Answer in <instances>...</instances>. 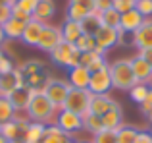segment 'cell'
I'll return each instance as SVG.
<instances>
[{
	"mask_svg": "<svg viewBox=\"0 0 152 143\" xmlns=\"http://www.w3.org/2000/svg\"><path fill=\"white\" fill-rule=\"evenodd\" d=\"M8 101L12 102L14 110H25L31 102V93H29L27 87H19V89H15L14 93L8 97Z\"/></svg>",
	"mask_w": 152,
	"mask_h": 143,
	"instance_id": "20",
	"label": "cell"
},
{
	"mask_svg": "<svg viewBox=\"0 0 152 143\" xmlns=\"http://www.w3.org/2000/svg\"><path fill=\"white\" fill-rule=\"evenodd\" d=\"M15 68H19L23 72V75H33V74H41L42 70H45V62L39 60V58H31V60H25L21 62L19 66H15Z\"/></svg>",
	"mask_w": 152,
	"mask_h": 143,
	"instance_id": "28",
	"label": "cell"
},
{
	"mask_svg": "<svg viewBox=\"0 0 152 143\" xmlns=\"http://www.w3.org/2000/svg\"><path fill=\"white\" fill-rule=\"evenodd\" d=\"M14 68H15V64H14V60H12V58L4 56L2 60H0V75H2V74H10Z\"/></svg>",
	"mask_w": 152,
	"mask_h": 143,
	"instance_id": "40",
	"label": "cell"
},
{
	"mask_svg": "<svg viewBox=\"0 0 152 143\" xmlns=\"http://www.w3.org/2000/svg\"><path fill=\"white\" fill-rule=\"evenodd\" d=\"M15 89H18V81H15V75L12 74V72L0 75V97L8 99Z\"/></svg>",
	"mask_w": 152,
	"mask_h": 143,
	"instance_id": "25",
	"label": "cell"
},
{
	"mask_svg": "<svg viewBox=\"0 0 152 143\" xmlns=\"http://www.w3.org/2000/svg\"><path fill=\"white\" fill-rule=\"evenodd\" d=\"M89 91L93 95H108L112 91V77H110V64L106 68L93 72L89 81Z\"/></svg>",
	"mask_w": 152,
	"mask_h": 143,
	"instance_id": "9",
	"label": "cell"
},
{
	"mask_svg": "<svg viewBox=\"0 0 152 143\" xmlns=\"http://www.w3.org/2000/svg\"><path fill=\"white\" fill-rule=\"evenodd\" d=\"M100 25H102V23H100V12H93V14H89L81 21L83 33H87V35H94Z\"/></svg>",
	"mask_w": 152,
	"mask_h": 143,
	"instance_id": "27",
	"label": "cell"
},
{
	"mask_svg": "<svg viewBox=\"0 0 152 143\" xmlns=\"http://www.w3.org/2000/svg\"><path fill=\"white\" fill-rule=\"evenodd\" d=\"M139 54H141L142 58H145L146 62L152 66V49H146V50H139Z\"/></svg>",
	"mask_w": 152,
	"mask_h": 143,
	"instance_id": "45",
	"label": "cell"
},
{
	"mask_svg": "<svg viewBox=\"0 0 152 143\" xmlns=\"http://www.w3.org/2000/svg\"><path fill=\"white\" fill-rule=\"evenodd\" d=\"M0 136L4 137L8 143L10 141H21V128H19V124L15 120H8L4 122V124H0Z\"/></svg>",
	"mask_w": 152,
	"mask_h": 143,
	"instance_id": "21",
	"label": "cell"
},
{
	"mask_svg": "<svg viewBox=\"0 0 152 143\" xmlns=\"http://www.w3.org/2000/svg\"><path fill=\"white\" fill-rule=\"evenodd\" d=\"M56 126L62 130L66 136H69L73 139L75 133H79L83 130V116L71 112V110H58V116H56Z\"/></svg>",
	"mask_w": 152,
	"mask_h": 143,
	"instance_id": "6",
	"label": "cell"
},
{
	"mask_svg": "<svg viewBox=\"0 0 152 143\" xmlns=\"http://www.w3.org/2000/svg\"><path fill=\"white\" fill-rule=\"evenodd\" d=\"M110 77H112V89H118V91H129L137 83L129 58H119V60L112 62Z\"/></svg>",
	"mask_w": 152,
	"mask_h": 143,
	"instance_id": "2",
	"label": "cell"
},
{
	"mask_svg": "<svg viewBox=\"0 0 152 143\" xmlns=\"http://www.w3.org/2000/svg\"><path fill=\"white\" fill-rule=\"evenodd\" d=\"M119 29H112V27H104L100 25L98 31L93 35L94 43H96V52L106 54L110 49H114L115 45H119Z\"/></svg>",
	"mask_w": 152,
	"mask_h": 143,
	"instance_id": "8",
	"label": "cell"
},
{
	"mask_svg": "<svg viewBox=\"0 0 152 143\" xmlns=\"http://www.w3.org/2000/svg\"><path fill=\"white\" fill-rule=\"evenodd\" d=\"M12 18V6H0V25Z\"/></svg>",
	"mask_w": 152,
	"mask_h": 143,
	"instance_id": "42",
	"label": "cell"
},
{
	"mask_svg": "<svg viewBox=\"0 0 152 143\" xmlns=\"http://www.w3.org/2000/svg\"><path fill=\"white\" fill-rule=\"evenodd\" d=\"M102 126H104V130H114V132H118L123 126V110H121V105H119L118 101H115V105L102 116Z\"/></svg>",
	"mask_w": 152,
	"mask_h": 143,
	"instance_id": "14",
	"label": "cell"
},
{
	"mask_svg": "<svg viewBox=\"0 0 152 143\" xmlns=\"http://www.w3.org/2000/svg\"><path fill=\"white\" fill-rule=\"evenodd\" d=\"M94 8H96V12L110 10L112 8V0H94Z\"/></svg>",
	"mask_w": 152,
	"mask_h": 143,
	"instance_id": "43",
	"label": "cell"
},
{
	"mask_svg": "<svg viewBox=\"0 0 152 143\" xmlns=\"http://www.w3.org/2000/svg\"><path fill=\"white\" fill-rule=\"evenodd\" d=\"M91 143H118V136H115L114 130H102L96 136H93Z\"/></svg>",
	"mask_w": 152,
	"mask_h": 143,
	"instance_id": "33",
	"label": "cell"
},
{
	"mask_svg": "<svg viewBox=\"0 0 152 143\" xmlns=\"http://www.w3.org/2000/svg\"><path fill=\"white\" fill-rule=\"evenodd\" d=\"M83 35V27H81V21H73V19H66L62 25V37H64V43H69V45H75L79 37Z\"/></svg>",
	"mask_w": 152,
	"mask_h": 143,
	"instance_id": "18",
	"label": "cell"
},
{
	"mask_svg": "<svg viewBox=\"0 0 152 143\" xmlns=\"http://www.w3.org/2000/svg\"><path fill=\"white\" fill-rule=\"evenodd\" d=\"M81 143H91V141H81Z\"/></svg>",
	"mask_w": 152,
	"mask_h": 143,
	"instance_id": "54",
	"label": "cell"
},
{
	"mask_svg": "<svg viewBox=\"0 0 152 143\" xmlns=\"http://www.w3.org/2000/svg\"><path fill=\"white\" fill-rule=\"evenodd\" d=\"M71 4H77V6H83L87 8L89 12H96V8H94V0H69Z\"/></svg>",
	"mask_w": 152,
	"mask_h": 143,
	"instance_id": "41",
	"label": "cell"
},
{
	"mask_svg": "<svg viewBox=\"0 0 152 143\" xmlns=\"http://www.w3.org/2000/svg\"><path fill=\"white\" fill-rule=\"evenodd\" d=\"M114 105H115V101L110 95H93L91 97V105H89V112L102 118Z\"/></svg>",
	"mask_w": 152,
	"mask_h": 143,
	"instance_id": "16",
	"label": "cell"
},
{
	"mask_svg": "<svg viewBox=\"0 0 152 143\" xmlns=\"http://www.w3.org/2000/svg\"><path fill=\"white\" fill-rule=\"evenodd\" d=\"M69 139H71L69 136H66V133H64L56 124H52V126H46L42 143H67Z\"/></svg>",
	"mask_w": 152,
	"mask_h": 143,
	"instance_id": "24",
	"label": "cell"
},
{
	"mask_svg": "<svg viewBox=\"0 0 152 143\" xmlns=\"http://www.w3.org/2000/svg\"><path fill=\"white\" fill-rule=\"evenodd\" d=\"M142 21H145V18H142V15L133 8V10L121 14V19H119V29H121L123 33H131V35H133L135 31L142 25Z\"/></svg>",
	"mask_w": 152,
	"mask_h": 143,
	"instance_id": "15",
	"label": "cell"
},
{
	"mask_svg": "<svg viewBox=\"0 0 152 143\" xmlns=\"http://www.w3.org/2000/svg\"><path fill=\"white\" fill-rule=\"evenodd\" d=\"M71 85L67 83V79H56V77H46L45 85H42V95H46V99L56 106L58 110L64 108V102L67 99Z\"/></svg>",
	"mask_w": 152,
	"mask_h": 143,
	"instance_id": "3",
	"label": "cell"
},
{
	"mask_svg": "<svg viewBox=\"0 0 152 143\" xmlns=\"http://www.w3.org/2000/svg\"><path fill=\"white\" fill-rule=\"evenodd\" d=\"M27 114H29L31 122H41V124L52 126L56 124V116H58V108L46 99V95H35L31 97V102L27 106Z\"/></svg>",
	"mask_w": 152,
	"mask_h": 143,
	"instance_id": "1",
	"label": "cell"
},
{
	"mask_svg": "<svg viewBox=\"0 0 152 143\" xmlns=\"http://www.w3.org/2000/svg\"><path fill=\"white\" fill-rule=\"evenodd\" d=\"M67 143H75V141H73V139H69V141H67Z\"/></svg>",
	"mask_w": 152,
	"mask_h": 143,
	"instance_id": "53",
	"label": "cell"
},
{
	"mask_svg": "<svg viewBox=\"0 0 152 143\" xmlns=\"http://www.w3.org/2000/svg\"><path fill=\"white\" fill-rule=\"evenodd\" d=\"M64 43V37H62V27L58 25H52V23H45L42 27V33H41V39H39V45L37 49L42 50V52H52L58 45Z\"/></svg>",
	"mask_w": 152,
	"mask_h": 143,
	"instance_id": "7",
	"label": "cell"
},
{
	"mask_svg": "<svg viewBox=\"0 0 152 143\" xmlns=\"http://www.w3.org/2000/svg\"><path fill=\"white\" fill-rule=\"evenodd\" d=\"M39 2H41V0H15V6H18L19 10L27 12V14L33 18V14H35V10H37Z\"/></svg>",
	"mask_w": 152,
	"mask_h": 143,
	"instance_id": "36",
	"label": "cell"
},
{
	"mask_svg": "<svg viewBox=\"0 0 152 143\" xmlns=\"http://www.w3.org/2000/svg\"><path fill=\"white\" fill-rule=\"evenodd\" d=\"M135 2H137V0H112V8L118 10L119 14H125V12H129V10L135 8Z\"/></svg>",
	"mask_w": 152,
	"mask_h": 143,
	"instance_id": "37",
	"label": "cell"
},
{
	"mask_svg": "<svg viewBox=\"0 0 152 143\" xmlns=\"http://www.w3.org/2000/svg\"><path fill=\"white\" fill-rule=\"evenodd\" d=\"M89 81H91V72L81 64L67 72V83L73 89H89Z\"/></svg>",
	"mask_w": 152,
	"mask_h": 143,
	"instance_id": "12",
	"label": "cell"
},
{
	"mask_svg": "<svg viewBox=\"0 0 152 143\" xmlns=\"http://www.w3.org/2000/svg\"><path fill=\"white\" fill-rule=\"evenodd\" d=\"M129 60H131V68H133L137 83H146V85H150L152 83V66L139 52L135 54L133 58H129Z\"/></svg>",
	"mask_w": 152,
	"mask_h": 143,
	"instance_id": "11",
	"label": "cell"
},
{
	"mask_svg": "<svg viewBox=\"0 0 152 143\" xmlns=\"http://www.w3.org/2000/svg\"><path fill=\"white\" fill-rule=\"evenodd\" d=\"M91 93L89 89H73L71 87L69 93H67V99L64 102V108L66 110H71V112L79 114V116H85L89 112V105H91Z\"/></svg>",
	"mask_w": 152,
	"mask_h": 143,
	"instance_id": "5",
	"label": "cell"
},
{
	"mask_svg": "<svg viewBox=\"0 0 152 143\" xmlns=\"http://www.w3.org/2000/svg\"><path fill=\"white\" fill-rule=\"evenodd\" d=\"M135 10L145 19L152 18V0H137V2H135Z\"/></svg>",
	"mask_w": 152,
	"mask_h": 143,
	"instance_id": "35",
	"label": "cell"
},
{
	"mask_svg": "<svg viewBox=\"0 0 152 143\" xmlns=\"http://www.w3.org/2000/svg\"><path fill=\"white\" fill-rule=\"evenodd\" d=\"M6 43V35H4V29H2V25H0V46Z\"/></svg>",
	"mask_w": 152,
	"mask_h": 143,
	"instance_id": "47",
	"label": "cell"
},
{
	"mask_svg": "<svg viewBox=\"0 0 152 143\" xmlns=\"http://www.w3.org/2000/svg\"><path fill=\"white\" fill-rule=\"evenodd\" d=\"M45 132H46V124L31 122V124L27 126V130L23 132V136H21V143H42Z\"/></svg>",
	"mask_w": 152,
	"mask_h": 143,
	"instance_id": "17",
	"label": "cell"
},
{
	"mask_svg": "<svg viewBox=\"0 0 152 143\" xmlns=\"http://www.w3.org/2000/svg\"><path fill=\"white\" fill-rule=\"evenodd\" d=\"M10 143H21V141H10Z\"/></svg>",
	"mask_w": 152,
	"mask_h": 143,
	"instance_id": "52",
	"label": "cell"
},
{
	"mask_svg": "<svg viewBox=\"0 0 152 143\" xmlns=\"http://www.w3.org/2000/svg\"><path fill=\"white\" fill-rule=\"evenodd\" d=\"M48 56H50V60L54 62L56 66H60V68H67V70L79 66V62H81V52L75 49V45H69V43H62V45H58Z\"/></svg>",
	"mask_w": 152,
	"mask_h": 143,
	"instance_id": "4",
	"label": "cell"
},
{
	"mask_svg": "<svg viewBox=\"0 0 152 143\" xmlns=\"http://www.w3.org/2000/svg\"><path fill=\"white\" fill-rule=\"evenodd\" d=\"M6 56V54H4V50H2V46H0V60H2V58Z\"/></svg>",
	"mask_w": 152,
	"mask_h": 143,
	"instance_id": "48",
	"label": "cell"
},
{
	"mask_svg": "<svg viewBox=\"0 0 152 143\" xmlns=\"http://www.w3.org/2000/svg\"><path fill=\"white\" fill-rule=\"evenodd\" d=\"M119 19H121V14L114 8L110 10L100 12V23L104 27H112V29H119Z\"/></svg>",
	"mask_w": 152,
	"mask_h": 143,
	"instance_id": "26",
	"label": "cell"
},
{
	"mask_svg": "<svg viewBox=\"0 0 152 143\" xmlns=\"http://www.w3.org/2000/svg\"><path fill=\"white\" fill-rule=\"evenodd\" d=\"M148 133H150V137H152V128H150V130H148Z\"/></svg>",
	"mask_w": 152,
	"mask_h": 143,
	"instance_id": "50",
	"label": "cell"
},
{
	"mask_svg": "<svg viewBox=\"0 0 152 143\" xmlns=\"http://www.w3.org/2000/svg\"><path fill=\"white\" fill-rule=\"evenodd\" d=\"M148 120H150V122H152V112H150V116H148Z\"/></svg>",
	"mask_w": 152,
	"mask_h": 143,
	"instance_id": "51",
	"label": "cell"
},
{
	"mask_svg": "<svg viewBox=\"0 0 152 143\" xmlns=\"http://www.w3.org/2000/svg\"><path fill=\"white\" fill-rule=\"evenodd\" d=\"M12 18H14V19H19V21H23V23H27L31 19V15L27 14V12L19 10V8L14 4V6H12Z\"/></svg>",
	"mask_w": 152,
	"mask_h": 143,
	"instance_id": "39",
	"label": "cell"
},
{
	"mask_svg": "<svg viewBox=\"0 0 152 143\" xmlns=\"http://www.w3.org/2000/svg\"><path fill=\"white\" fill-rule=\"evenodd\" d=\"M15 0H0V6H14Z\"/></svg>",
	"mask_w": 152,
	"mask_h": 143,
	"instance_id": "46",
	"label": "cell"
},
{
	"mask_svg": "<svg viewBox=\"0 0 152 143\" xmlns=\"http://www.w3.org/2000/svg\"><path fill=\"white\" fill-rule=\"evenodd\" d=\"M83 130L85 132H89L91 136H96L98 132H102L104 126H102V118L96 116V114H91L87 112L85 116H83Z\"/></svg>",
	"mask_w": 152,
	"mask_h": 143,
	"instance_id": "23",
	"label": "cell"
},
{
	"mask_svg": "<svg viewBox=\"0 0 152 143\" xmlns=\"http://www.w3.org/2000/svg\"><path fill=\"white\" fill-rule=\"evenodd\" d=\"M0 143H8V141H6V139H4V137H2V136H0Z\"/></svg>",
	"mask_w": 152,
	"mask_h": 143,
	"instance_id": "49",
	"label": "cell"
},
{
	"mask_svg": "<svg viewBox=\"0 0 152 143\" xmlns=\"http://www.w3.org/2000/svg\"><path fill=\"white\" fill-rule=\"evenodd\" d=\"M108 66V62H106V56L100 52H96L94 50V56H93V62H91L89 66H87V70L93 74V72H98V70H102V68H106Z\"/></svg>",
	"mask_w": 152,
	"mask_h": 143,
	"instance_id": "34",
	"label": "cell"
},
{
	"mask_svg": "<svg viewBox=\"0 0 152 143\" xmlns=\"http://www.w3.org/2000/svg\"><path fill=\"white\" fill-rule=\"evenodd\" d=\"M148 87L150 85H146V83H135V85L127 91L131 101L137 102V105H142V102L146 101V97H148Z\"/></svg>",
	"mask_w": 152,
	"mask_h": 143,
	"instance_id": "30",
	"label": "cell"
},
{
	"mask_svg": "<svg viewBox=\"0 0 152 143\" xmlns=\"http://www.w3.org/2000/svg\"><path fill=\"white\" fill-rule=\"evenodd\" d=\"M139 106H141V112L145 114V116H150V112H152V83L148 87V97H146V101Z\"/></svg>",
	"mask_w": 152,
	"mask_h": 143,
	"instance_id": "38",
	"label": "cell"
},
{
	"mask_svg": "<svg viewBox=\"0 0 152 143\" xmlns=\"http://www.w3.org/2000/svg\"><path fill=\"white\" fill-rule=\"evenodd\" d=\"M2 29H4V35H6L8 41H15V39H21L23 29H25V23L19 21V19L10 18L6 23H2Z\"/></svg>",
	"mask_w": 152,
	"mask_h": 143,
	"instance_id": "22",
	"label": "cell"
},
{
	"mask_svg": "<svg viewBox=\"0 0 152 143\" xmlns=\"http://www.w3.org/2000/svg\"><path fill=\"white\" fill-rule=\"evenodd\" d=\"M42 27H45V23H42V21H37V19L31 18L29 21L25 23V29H23L21 41L25 43L27 46H35V49H37L39 39H41V33H42Z\"/></svg>",
	"mask_w": 152,
	"mask_h": 143,
	"instance_id": "13",
	"label": "cell"
},
{
	"mask_svg": "<svg viewBox=\"0 0 152 143\" xmlns=\"http://www.w3.org/2000/svg\"><path fill=\"white\" fill-rule=\"evenodd\" d=\"M54 14H56V2L54 0H41L37 10H35V14H33V19L48 23V19L54 18Z\"/></svg>",
	"mask_w": 152,
	"mask_h": 143,
	"instance_id": "19",
	"label": "cell"
},
{
	"mask_svg": "<svg viewBox=\"0 0 152 143\" xmlns=\"http://www.w3.org/2000/svg\"><path fill=\"white\" fill-rule=\"evenodd\" d=\"M14 106H12V102L8 101L6 97H0V124H4V122L12 120L14 118Z\"/></svg>",
	"mask_w": 152,
	"mask_h": 143,
	"instance_id": "32",
	"label": "cell"
},
{
	"mask_svg": "<svg viewBox=\"0 0 152 143\" xmlns=\"http://www.w3.org/2000/svg\"><path fill=\"white\" fill-rule=\"evenodd\" d=\"M131 45L139 50L152 49V18H146L142 25L131 35Z\"/></svg>",
	"mask_w": 152,
	"mask_h": 143,
	"instance_id": "10",
	"label": "cell"
},
{
	"mask_svg": "<svg viewBox=\"0 0 152 143\" xmlns=\"http://www.w3.org/2000/svg\"><path fill=\"white\" fill-rule=\"evenodd\" d=\"M115 136H118V143H135V139H137V136H139V128L123 124L121 128L115 132Z\"/></svg>",
	"mask_w": 152,
	"mask_h": 143,
	"instance_id": "29",
	"label": "cell"
},
{
	"mask_svg": "<svg viewBox=\"0 0 152 143\" xmlns=\"http://www.w3.org/2000/svg\"><path fill=\"white\" fill-rule=\"evenodd\" d=\"M75 49H77L79 52H93V50H96V43H94V37H93V35L83 33L81 37L75 41Z\"/></svg>",
	"mask_w": 152,
	"mask_h": 143,
	"instance_id": "31",
	"label": "cell"
},
{
	"mask_svg": "<svg viewBox=\"0 0 152 143\" xmlns=\"http://www.w3.org/2000/svg\"><path fill=\"white\" fill-rule=\"evenodd\" d=\"M135 143H152V137L148 132H142V130H139V136L137 139H135Z\"/></svg>",
	"mask_w": 152,
	"mask_h": 143,
	"instance_id": "44",
	"label": "cell"
}]
</instances>
